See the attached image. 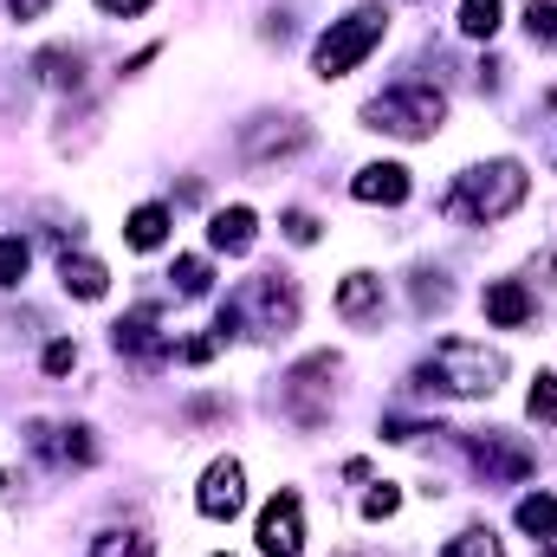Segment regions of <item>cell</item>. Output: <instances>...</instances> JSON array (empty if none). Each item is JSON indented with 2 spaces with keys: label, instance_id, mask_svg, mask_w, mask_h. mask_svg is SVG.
<instances>
[{
  "label": "cell",
  "instance_id": "cell-22",
  "mask_svg": "<svg viewBox=\"0 0 557 557\" xmlns=\"http://www.w3.org/2000/svg\"><path fill=\"white\" fill-rule=\"evenodd\" d=\"M525 33L539 46H557V0H525Z\"/></svg>",
  "mask_w": 557,
  "mask_h": 557
},
{
  "label": "cell",
  "instance_id": "cell-34",
  "mask_svg": "<svg viewBox=\"0 0 557 557\" xmlns=\"http://www.w3.org/2000/svg\"><path fill=\"white\" fill-rule=\"evenodd\" d=\"M552 104H557V91H552Z\"/></svg>",
  "mask_w": 557,
  "mask_h": 557
},
{
  "label": "cell",
  "instance_id": "cell-6",
  "mask_svg": "<svg viewBox=\"0 0 557 557\" xmlns=\"http://www.w3.org/2000/svg\"><path fill=\"white\" fill-rule=\"evenodd\" d=\"M227 305L240 311V324H247V318H260V331H292V324H298V292H292V278H278V273L247 278Z\"/></svg>",
  "mask_w": 557,
  "mask_h": 557
},
{
  "label": "cell",
  "instance_id": "cell-23",
  "mask_svg": "<svg viewBox=\"0 0 557 557\" xmlns=\"http://www.w3.org/2000/svg\"><path fill=\"white\" fill-rule=\"evenodd\" d=\"M441 557H506V552H499V539H493V532H460V539H447V545H441Z\"/></svg>",
  "mask_w": 557,
  "mask_h": 557
},
{
  "label": "cell",
  "instance_id": "cell-28",
  "mask_svg": "<svg viewBox=\"0 0 557 557\" xmlns=\"http://www.w3.org/2000/svg\"><path fill=\"white\" fill-rule=\"evenodd\" d=\"M72 363H78V350H72L65 337H59V344H46V376H65Z\"/></svg>",
  "mask_w": 557,
  "mask_h": 557
},
{
  "label": "cell",
  "instance_id": "cell-31",
  "mask_svg": "<svg viewBox=\"0 0 557 557\" xmlns=\"http://www.w3.org/2000/svg\"><path fill=\"white\" fill-rule=\"evenodd\" d=\"M98 7H104L111 20H131V13H143V7H149V0H98Z\"/></svg>",
  "mask_w": 557,
  "mask_h": 557
},
{
  "label": "cell",
  "instance_id": "cell-8",
  "mask_svg": "<svg viewBox=\"0 0 557 557\" xmlns=\"http://www.w3.org/2000/svg\"><path fill=\"white\" fill-rule=\"evenodd\" d=\"M195 506H201V519H240V506H247V473H240V460H214V467L201 473Z\"/></svg>",
  "mask_w": 557,
  "mask_h": 557
},
{
  "label": "cell",
  "instance_id": "cell-33",
  "mask_svg": "<svg viewBox=\"0 0 557 557\" xmlns=\"http://www.w3.org/2000/svg\"><path fill=\"white\" fill-rule=\"evenodd\" d=\"M539 557H557V552H552V545H545V552H539Z\"/></svg>",
  "mask_w": 557,
  "mask_h": 557
},
{
  "label": "cell",
  "instance_id": "cell-9",
  "mask_svg": "<svg viewBox=\"0 0 557 557\" xmlns=\"http://www.w3.org/2000/svg\"><path fill=\"white\" fill-rule=\"evenodd\" d=\"M350 195L370 201V208H396V201H409V169L403 162H370V169H357Z\"/></svg>",
  "mask_w": 557,
  "mask_h": 557
},
{
  "label": "cell",
  "instance_id": "cell-10",
  "mask_svg": "<svg viewBox=\"0 0 557 557\" xmlns=\"http://www.w3.org/2000/svg\"><path fill=\"white\" fill-rule=\"evenodd\" d=\"M337 318H350V324H376L383 318V278L376 273H350L337 285Z\"/></svg>",
  "mask_w": 557,
  "mask_h": 557
},
{
  "label": "cell",
  "instance_id": "cell-1",
  "mask_svg": "<svg viewBox=\"0 0 557 557\" xmlns=\"http://www.w3.org/2000/svg\"><path fill=\"white\" fill-rule=\"evenodd\" d=\"M525 169L519 162H480V169H467L454 188H447V221H467V227H493V221H506L519 201H525Z\"/></svg>",
  "mask_w": 557,
  "mask_h": 557
},
{
  "label": "cell",
  "instance_id": "cell-29",
  "mask_svg": "<svg viewBox=\"0 0 557 557\" xmlns=\"http://www.w3.org/2000/svg\"><path fill=\"white\" fill-rule=\"evenodd\" d=\"M59 454H65V460H78V467H91V454H98V447L85 441V428H65V447H59Z\"/></svg>",
  "mask_w": 557,
  "mask_h": 557
},
{
  "label": "cell",
  "instance_id": "cell-3",
  "mask_svg": "<svg viewBox=\"0 0 557 557\" xmlns=\"http://www.w3.org/2000/svg\"><path fill=\"white\" fill-rule=\"evenodd\" d=\"M421 376H428L434 389H447V396H493V389H499V376H506V357H499V350H486V344L447 337Z\"/></svg>",
  "mask_w": 557,
  "mask_h": 557
},
{
  "label": "cell",
  "instance_id": "cell-30",
  "mask_svg": "<svg viewBox=\"0 0 557 557\" xmlns=\"http://www.w3.org/2000/svg\"><path fill=\"white\" fill-rule=\"evenodd\" d=\"M221 350V337H195V344H182V363H208Z\"/></svg>",
  "mask_w": 557,
  "mask_h": 557
},
{
  "label": "cell",
  "instance_id": "cell-21",
  "mask_svg": "<svg viewBox=\"0 0 557 557\" xmlns=\"http://www.w3.org/2000/svg\"><path fill=\"white\" fill-rule=\"evenodd\" d=\"M26 267H33V247H26L20 234H7V240H0V285H20Z\"/></svg>",
  "mask_w": 557,
  "mask_h": 557
},
{
  "label": "cell",
  "instance_id": "cell-16",
  "mask_svg": "<svg viewBox=\"0 0 557 557\" xmlns=\"http://www.w3.org/2000/svg\"><path fill=\"white\" fill-rule=\"evenodd\" d=\"M305 143H311L305 124L278 117V131H247V156H253V162H267V156H292V149H305Z\"/></svg>",
  "mask_w": 557,
  "mask_h": 557
},
{
  "label": "cell",
  "instance_id": "cell-15",
  "mask_svg": "<svg viewBox=\"0 0 557 557\" xmlns=\"http://www.w3.org/2000/svg\"><path fill=\"white\" fill-rule=\"evenodd\" d=\"M59 278H65L72 298H104V292H111V273H104L91 253H65V260H59Z\"/></svg>",
  "mask_w": 557,
  "mask_h": 557
},
{
  "label": "cell",
  "instance_id": "cell-18",
  "mask_svg": "<svg viewBox=\"0 0 557 557\" xmlns=\"http://www.w3.org/2000/svg\"><path fill=\"white\" fill-rule=\"evenodd\" d=\"M519 532H532V539H557V499L552 493H532V499H519Z\"/></svg>",
  "mask_w": 557,
  "mask_h": 557
},
{
  "label": "cell",
  "instance_id": "cell-13",
  "mask_svg": "<svg viewBox=\"0 0 557 557\" xmlns=\"http://www.w3.org/2000/svg\"><path fill=\"white\" fill-rule=\"evenodd\" d=\"M467 454H473L493 480H525V473H532V454H525V447H506V441H493V434H486V441H467Z\"/></svg>",
  "mask_w": 557,
  "mask_h": 557
},
{
  "label": "cell",
  "instance_id": "cell-17",
  "mask_svg": "<svg viewBox=\"0 0 557 557\" xmlns=\"http://www.w3.org/2000/svg\"><path fill=\"white\" fill-rule=\"evenodd\" d=\"M124 240H131L137 253L162 247V240H169V208H156V201H149V208H137V214L124 221Z\"/></svg>",
  "mask_w": 557,
  "mask_h": 557
},
{
  "label": "cell",
  "instance_id": "cell-2",
  "mask_svg": "<svg viewBox=\"0 0 557 557\" xmlns=\"http://www.w3.org/2000/svg\"><path fill=\"white\" fill-rule=\"evenodd\" d=\"M383 33H389V13H383V7H357V13H344V20H331V33H324L318 52H311L318 78H344V72H357V65L383 46Z\"/></svg>",
  "mask_w": 557,
  "mask_h": 557
},
{
  "label": "cell",
  "instance_id": "cell-11",
  "mask_svg": "<svg viewBox=\"0 0 557 557\" xmlns=\"http://www.w3.org/2000/svg\"><path fill=\"white\" fill-rule=\"evenodd\" d=\"M480 305H486V318H493V324H506V331H519V324L532 318V292H525L519 278H493Z\"/></svg>",
  "mask_w": 557,
  "mask_h": 557
},
{
  "label": "cell",
  "instance_id": "cell-19",
  "mask_svg": "<svg viewBox=\"0 0 557 557\" xmlns=\"http://www.w3.org/2000/svg\"><path fill=\"white\" fill-rule=\"evenodd\" d=\"M499 13H506L499 0H460V33L467 39H493L499 33Z\"/></svg>",
  "mask_w": 557,
  "mask_h": 557
},
{
  "label": "cell",
  "instance_id": "cell-24",
  "mask_svg": "<svg viewBox=\"0 0 557 557\" xmlns=\"http://www.w3.org/2000/svg\"><path fill=\"white\" fill-rule=\"evenodd\" d=\"M525 416H532V421H552V428H557V376H539V383H532Z\"/></svg>",
  "mask_w": 557,
  "mask_h": 557
},
{
  "label": "cell",
  "instance_id": "cell-7",
  "mask_svg": "<svg viewBox=\"0 0 557 557\" xmlns=\"http://www.w3.org/2000/svg\"><path fill=\"white\" fill-rule=\"evenodd\" d=\"M260 552L267 557H298L305 552V506H298V493L267 499V512H260Z\"/></svg>",
  "mask_w": 557,
  "mask_h": 557
},
{
  "label": "cell",
  "instance_id": "cell-12",
  "mask_svg": "<svg viewBox=\"0 0 557 557\" xmlns=\"http://www.w3.org/2000/svg\"><path fill=\"white\" fill-rule=\"evenodd\" d=\"M117 350H124V357H143V363H162L175 344L156 331V318H149V311H137V318H124V324H117Z\"/></svg>",
  "mask_w": 557,
  "mask_h": 557
},
{
  "label": "cell",
  "instance_id": "cell-14",
  "mask_svg": "<svg viewBox=\"0 0 557 557\" xmlns=\"http://www.w3.org/2000/svg\"><path fill=\"white\" fill-rule=\"evenodd\" d=\"M253 227H260L253 208H221V214L208 221V240H214L221 253H247V247H253Z\"/></svg>",
  "mask_w": 557,
  "mask_h": 557
},
{
  "label": "cell",
  "instance_id": "cell-27",
  "mask_svg": "<svg viewBox=\"0 0 557 557\" xmlns=\"http://www.w3.org/2000/svg\"><path fill=\"white\" fill-rule=\"evenodd\" d=\"M396 506H403V493H396V486H389V480H383V486H376V493H370V499H363V519H389V512H396Z\"/></svg>",
  "mask_w": 557,
  "mask_h": 557
},
{
  "label": "cell",
  "instance_id": "cell-20",
  "mask_svg": "<svg viewBox=\"0 0 557 557\" xmlns=\"http://www.w3.org/2000/svg\"><path fill=\"white\" fill-rule=\"evenodd\" d=\"M91 557H149V539L143 532H98Z\"/></svg>",
  "mask_w": 557,
  "mask_h": 557
},
{
  "label": "cell",
  "instance_id": "cell-4",
  "mask_svg": "<svg viewBox=\"0 0 557 557\" xmlns=\"http://www.w3.org/2000/svg\"><path fill=\"white\" fill-rule=\"evenodd\" d=\"M441 117H447V98H441L434 85H389L383 98L363 104V124H370V131H389V137H409V143L434 137Z\"/></svg>",
  "mask_w": 557,
  "mask_h": 557
},
{
  "label": "cell",
  "instance_id": "cell-26",
  "mask_svg": "<svg viewBox=\"0 0 557 557\" xmlns=\"http://www.w3.org/2000/svg\"><path fill=\"white\" fill-rule=\"evenodd\" d=\"M285 240H292V247H311V240H318V221H311L305 208H292V214H285Z\"/></svg>",
  "mask_w": 557,
  "mask_h": 557
},
{
  "label": "cell",
  "instance_id": "cell-25",
  "mask_svg": "<svg viewBox=\"0 0 557 557\" xmlns=\"http://www.w3.org/2000/svg\"><path fill=\"white\" fill-rule=\"evenodd\" d=\"M175 285H182V292H188V298H201V292H208V260H195V253H188V260H175Z\"/></svg>",
  "mask_w": 557,
  "mask_h": 557
},
{
  "label": "cell",
  "instance_id": "cell-32",
  "mask_svg": "<svg viewBox=\"0 0 557 557\" xmlns=\"http://www.w3.org/2000/svg\"><path fill=\"white\" fill-rule=\"evenodd\" d=\"M7 7H13V13H20V20H39V13H46V7H52V0H7Z\"/></svg>",
  "mask_w": 557,
  "mask_h": 557
},
{
  "label": "cell",
  "instance_id": "cell-5",
  "mask_svg": "<svg viewBox=\"0 0 557 557\" xmlns=\"http://www.w3.org/2000/svg\"><path fill=\"white\" fill-rule=\"evenodd\" d=\"M331 376H337V357L331 350H318V357H305L292 376H285V389H278V403H285V416L298 421V428H324L331 421V403H324V389H331Z\"/></svg>",
  "mask_w": 557,
  "mask_h": 557
}]
</instances>
